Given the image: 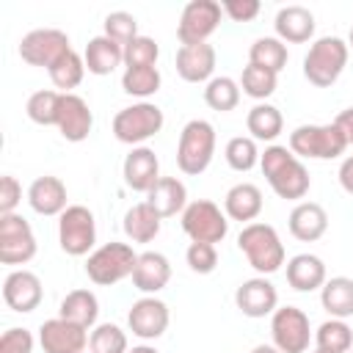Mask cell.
I'll return each instance as SVG.
<instances>
[{
	"instance_id": "6da1fadb",
	"label": "cell",
	"mask_w": 353,
	"mask_h": 353,
	"mask_svg": "<svg viewBox=\"0 0 353 353\" xmlns=\"http://www.w3.org/2000/svg\"><path fill=\"white\" fill-rule=\"evenodd\" d=\"M259 168L279 199L295 201V199H303L309 193V185H312L309 171L287 146H279V143L268 146L259 154Z\"/></svg>"
},
{
	"instance_id": "7a4b0ae2",
	"label": "cell",
	"mask_w": 353,
	"mask_h": 353,
	"mask_svg": "<svg viewBox=\"0 0 353 353\" xmlns=\"http://www.w3.org/2000/svg\"><path fill=\"white\" fill-rule=\"evenodd\" d=\"M237 248L259 276H270L284 265V243L270 223H245L237 234Z\"/></svg>"
},
{
	"instance_id": "3957f363",
	"label": "cell",
	"mask_w": 353,
	"mask_h": 353,
	"mask_svg": "<svg viewBox=\"0 0 353 353\" xmlns=\"http://www.w3.org/2000/svg\"><path fill=\"white\" fill-rule=\"evenodd\" d=\"M215 154V127L207 119H190L176 143V165L188 176H199L210 168Z\"/></svg>"
},
{
	"instance_id": "277c9868",
	"label": "cell",
	"mask_w": 353,
	"mask_h": 353,
	"mask_svg": "<svg viewBox=\"0 0 353 353\" xmlns=\"http://www.w3.org/2000/svg\"><path fill=\"white\" fill-rule=\"evenodd\" d=\"M347 52H350V47L339 36L317 39L303 58V77L317 88L334 85L347 66Z\"/></svg>"
},
{
	"instance_id": "5b68a950",
	"label": "cell",
	"mask_w": 353,
	"mask_h": 353,
	"mask_svg": "<svg viewBox=\"0 0 353 353\" xmlns=\"http://www.w3.org/2000/svg\"><path fill=\"white\" fill-rule=\"evenodd\" d=\"M135 265H138V254L132 251V245L110 240L88 254L85 276L99 287H110V284H119L121 279L132 276Z\"/></svg>"
},
{
	"instance_id": "8992f818",
	"label": "cell",
	"mask_w": 353,
	"mask_h": 353,
	"mask_svg": "<svg viewBox=\"0 0 353 353\" xmlns=\"http://www.w3.org/2000/svg\"><path fill=\"white\" fill-rule=\"evenodd\" d=\"M347 149L342 130L331 124H301L290 132V152L309 160H334Z\"/></svg>"
},
{
	"instance_id": "52a82bcc",
	"label": "cell",
	"mask_w": 353,
	"mask_h": 353,
	"mask_svg": "<svg viewBox=\"0 0 353 353\" xmlns=\"http://www.w3.org/2000/svg\"><path fill=\"white\" fill-rule=\"evenodd\" d=\"M163 121L165 116L154 102H135L113 116V135L121 143L143 146V141H149L163 130Z\"/></svg>"
},
{
	"instance_id": "ba28073f",
	"label": "cell",
	"mask_w": 353,
	"mask_h": 353,
	"mask_svg": "<svg viewBox=\"0 0 353 353\" xmlns=\"http://www.w3.org/2000/svg\"><path fill=\"white\" fill-rule=\"evenodd\" d=\"M58 243L69 256H85L97 243V221L94 212L83 204H69L58 215Z\"/></svg>"
},
{
	"instance_id": "9c48e42d",
	"label": "cell",
	"mask_w": 353,
	"mask_h": 353,
	"mask_svg": "<svg viewBox=\"0 0 353 353\" xmlns=\"http://www.w3.org/2000/svg\"><path fill=\"white\" fill-rule=\"evenodd\" d=\"M182 232L190 237V243H221L229 232V221L226 212H221V207L210 199H196L188 201V207L182 210Z\"/></svg>"
},
{
	"instance_id": "30bf717a",
	"label": "cell",
	"mask_w": 353,
	"mask_h": 353,
	"mask_svg": "<svg viewBox=\"0 0 353 353\" xmlns=\"http://www.w3.org/2000/svg\"><path fill=\"white\" fill-rule=\"evenodd\" d=\"M270 336L281 353H306L312 339L306 312L298 306H279L270 314Z\"/></svg>"
},
{
	"instance_id": "8fae6325",
	"label": "cell",
	"mask_w": 353,
	"mask_h": 353,
	"mask_svg": "<svg viewBox=\"0 0 353 353\" xmlns=\"http://www.w3.org/2000/svg\"><path fill=\"white\" fill-rule=\"evenodd\" d=\"M66 52H72L69 36L63 30H58V28H36V30L25 33L22 41H19V58L25 63H30V66L50 69Z\"/></svg>"
},
{
	"instance_id": "7c38bea8",
	"label": "cell",
	"mask_w": 353,
	"mask_h": 353,
	"mask_svg": "<svg viewBox=\"0 0 353 353\" xmlns=\"http://www.w3.org/2000/svg\"><path fill=\"white\" fill-rule=\"evenodd\" d=\"M33 256H36V234L30 223L17 212L0 215V262L25 265Z\"/></svg>"
},
{
	"instance_id": "4fadbf2b",
	"label": "cell",
	"mask_w": 353,
	"mask_h": 353,
	"mask_svg": "<svg viewBox=\"0 0 353 353\" xmlns=\"http://www.w3.org/2000/svg\"><path fill=\"white\" fill-rule=\"evenodd\" d=\"M221 3L215 0H190L185 8H182V17H179V25H176V39L182 44H201L207 41L218 22H221Z\"/></svg>"
},
{
	"instance_id": "5bb4252c",
	"label": "cell",
	"mask_w": 353,
	"mask_h": 353,
	"mask_svg": "<svg viewBox=\"0 0 353 353\" xmlns=\"http://www.w3.org/2000/svg\"><path fill=\"white\" fill-rule=\"evenodd\" d=\"M168 320H171L168 306L160 298H154V295L138 298L130 306V312H127V325H130V331L138 339H157V336H163L165 328H168Z\"/></svg>"
},
{
	"instance_id": "9a60e30c",
	"label": "cell",
	"mask_w": 353,
	"mask_h": 353,
	"mask_svg": "<svg viewBox=\"0 0 353 353\" xmlns=\"http://www.w3.org/2000/svg\"><path fill=\"white\" fill-rule=\"evenodd\" d=\"M41 298H44L41 279H39L33 270L19 268V270H11V273L6 276V281H3V301H6V306H8L11 312L28 314V312L39 309Z\"/></svg>"
},
{
	"instance_id": "2e32d148",
	"label": "cell",
	"mask_w": 353,
	"mask_h": 353,
	"mask_svg": "<svg viewBox=\"0 0 353 353\" xmlns=\"http://www.w3.org/2000/svg\"><path fill=\"white\" fill-rule=\"evenodd\" d=\"M234 303L245 317L259 320V317H268L279 309V290L265 276H254V279H245L237 287Z\"/></svg>"
},
{
	"instance_id": "e0dca14e",
	"label": "cell",
	"mask_w": 353,
	"mask_h": 353,
	"mask_svg": "<svg viewBox=\"0 0 353 353\" xmlns=\"http://www.w3.org/2000/svg\"><path fill=\"white\" fill-rule=\"evenodd\" d=\"M39 345L44 353H83L88 345V331L63 317H52L41 323Z\"/></svg>"
},
{
	"instance_id": "ac0fdd59",
	"label": "cell",
	"mask_w": 353,
	"mask_h": 353,
	"mask_svg": "<svg viewBox=\"0 0 353 353\" xmlns=\"http://www.w3.org/2000/svg\"><path fill=\"white\" fill-rule=\"evenodd\" d=\"M61 135L72 143H80L88 138L91 127H94V113L88 108V102L80 94H61V108H58V124Z\"/></svg>"
},
{
	"instance_id": "d6986e66",
	"label": "cell",
	"mask_w": 353,
	"mask_h": 353,
	"mask_svg": "<svg viewBox=\"0 0 353 353\" xmlns=\"http://www.w3.org/2000/svg\"><path fill=\"white\" fill-rule=\"evenodd\" d=\"M121 176H124V185L127 188H132L138 193H149L154 188V182L160 179V160H157L154 149H149V146H132L130 154L124 157Z\"/></svg>"
},
{
	"instance_id": "ffe728a7",
	"label": "cell",
	"mask_w": 353,
	"mask_h": 353,
	"mask_svg": "<svg viewBox=\"0 0 353 353\" xmlns=\"http://www.w3.org/2000/svg\"><path fill=\"white\" fill-rule=\"evenodd\" d=\"M215 72V47L201 44H182L176 50V74L185 83H210Z\"/></svg>"
},
{
	"instance_id": "44dd1931",
	"label": "cell",
	"mask_w": 353,
	"mask_h": 353,
	"mask_svg": "<svg viewBox=\"0 0 353 353\" xmlns=\"http://www.w3.org/2000/svg\"><path fill=\"white\" fill-rule=\"evenodd\" d=\"M168 281H171V262H168L165 254H160V251L138 254V265L132 270V287L135 290H141L146 295H154Z\"/></svg>"
},
{
	"instance_id": "7402d4cb",
	"label": "cell",
	"mask_w": 353,
	"mask_h": 353,
	"mask_svg": "<svg viewBox=\"0 0 353 353\" xmlns=\"http://www.w3.org/2000/svg\"><path fill=\"white\" fill-rule=\"evenodd\" d=\"M290 234L301 243H314L328 229V212L317 201H298L290 212Z\"/></svg>"
},
{
	"instance_id": "603a6c76",
	"label": "cell",
	"mask_w": 353,
	"mask_h": 353,
	"mask_svg": "<svg viewBox=\"0 0 353 353\" xmlns=\"http://www.w3.org/2000/svg\"><path fill=\"white\" fill-rule=\"evenodd\" d=\"M28 204L39 215H61L69 207L66 204V185L52 174L36 176L28 188Z\"/></svg>"
},
{
	"instance_id": "cb8c5ba5",
	"label": "cell",
	"mask_w": 353,
	"mask_h": 353,
	"mask_svg": "<svg viewBox=\"0 0 353 353\" xmlns=\"http://www.w3.org/2000/svg\"><path fill=\"white\" fill-rule=\"evenodd\" d=\"M276 39L290 44H303L314 36V14L306 6H284L279 8L276 19Z\"/></svg>"
},
{
	"instance_id": "d4e9b609",
	"label": "cell",
	"mask_w": 353,
	"mask_h": 353,
	"mask_svg": "<svg viewBox=\"0 0 353 353\" xmlns=\"http://www.w3.org/2000/svg\"><path fill=\"white\" fill-rule=\"evenodd\" d=\"M146 204L160 215V218H174L176 212L188 207V188L176 176H160L154 188L146 193Z\"/></svg>"
},
{
	"instance_id": "484cf974",
	"label": "cell",
	"mask_w": 353,
	"mask_h": 353,
	"mask_svg": "<svg viewBox=\"0 0 353 353\" xmlns=\"http://www.w3.org/2000/svg\"><path fill=\"white\" fill-rule=\"evenodd\" d=\"M223 212L232 221L254 223V218L262 212V190L254 182H237L223 196Z\"/></svg>"
},
{
	"instance_id": "4316f807",
	"label": "cell",
	"mask_w": 353,
	"mask_h": 353,
	"mask_svg": "<svg viewBox=\"0 0 353 353\" xmlns=\"http://www.w3.org/2000/svg\"><path fill=\"white\" fill-rule=\"evenodd\" d=\"M83 61H85V69H88L91 74L105 77V74L116 72V69L124 63V47L102 33V36L88 39L85 52H83Z\"/></svg>"
},
{
	"instance_id": "83f0119b",
	"label": "cell",
	"mask_w": 353,
	"mask_h": 353,
	"mask_svg": "<svg viewBox=\"0 0 353 353\" xmlns=\"http://www.w3.org/2000/svg\"><path fill=\"white\" fill-rule=\"evenodd\" d=\"M287 284L298 292H312L325 284V262L314 254H295L287 262Z\"/></svg>"
},
{
	"instance_id": "f1b7e54d",
	"label": "cell",
	"mask_w": 353,
	"mask_h": 353,
	"mask_svg": "<svg viewBox=\"0 0 353 353\" xmlns=\"http://www.w3.org/2000/svg\"><path fill=\"white\" fill-rule=\"evenodd\" d=\"M58 317L80 325V328H94L97 325V317H99V301L91 290H72L66 292V298L61 301V309H58Z\"/></svg>"
},
{
	"instance_id": "f546056e",
	"label": "cell",
	"mask_w": 353,
	"mask_h": 353,
	"mask_svg": "<svg viewBox=\"0 0 353 353\" xmlns=\"http://www.w3.org/2000/svg\"><path fill=\"white\" fill-rule=\"evenodd\" d=\"M320 303L336 320L353 317V279L347 276L325 279V284L320 287Z\"/></svg>"
},
{
	"instance_id": "4dcf8cb0",
	"label": "cell",
	"mask_w": 353,
	"mask_h": 353,
	"mask_svg": "<svg viewBox=\"0 0 353 353\" xmlns=\"http://www.w3.org/2000/svg\"><path fill=\"white\" fill-rule=\"evenodd\" d=\"M160 223H163V218L146 201H138L124 212V223L121 226H124V234L132 243H152L160 234Z\"/></svg>"
},
{
	"instance_id": "1f68e13d",
	"label": "cell",
	"mask_w": 353,
	"mask_h": 353,
	"mask_svg": "<svg viewBox=\"0 0 353 353\" xmlns=\"http://www.w3.org/2000/svg\"><path fill=\"white\" fill-rule=\"evenodd\" d=\"M245 127H248L254 141H276L284 130V116L276 105L256 102L245 116Z\"/></svg>"
},
{
	"instance_id": "d6a6232c",
	"label": "cell",
	"mask_w": 353,
	"mask_h": 353,
	"mask_svg": "<svg viewBox=\"0 0 353 353\" xmlns=\"http://www.w3.org/2000/svg\"><path fill=\"white\" fill-rule=\"evenodd\" d=\"M287 58H290V52H287L284 41L276 39V36H262V39H256V41L251 44V50H248V63H256V66L270 69V72H276V74L287 66Z\"/></svg>"
},
{
	"instance_id": "836d02e7",
	"label": "cell",
	"mask_w": 353,
	"mask_h": 353,
	"mask_svg": "<svg viewBox=\"0 0 353 353\" xmlns=\"http://www.w3.org/2000/svg\"><path fill=\"white\" fill-rule=\"evenodd\" d=\"M50 80L55 88H61V94H72V88H77L83 83V74H85V61L83 55H77L74 50L66 52L61 61H55L50 69H47Z\"/></svg>"
},
{
	"instance_id": "e575fe53",
	"label": "cell",
	"mask_w": 353,
	"mask_h": 353,
	"mask_svg": "<svg viewBox=\"0 0 353 353\" xmlns=\"http://www.w3.org/2000/svg\"><path fill=\"white\" fill-rule=\"evenodd\" d=\"M160 83H163V77H160L157 66H132V69H124V74H121L124 94L141 97V99L157 94L160 91Z\"/></svg>"
},
{
	"instance_id": "d590c367",
	"label": "cell",
	"mask_w": 353,
	"mask_h": 353,
	"mask_svg": "<svg viewBox=\"0 0 353 353\" xmlns=\"http://www.w3.org/2000/svg\"><path fill=\"white\" fill-rule=\"evenodd\" d=\"M204 102H207L212 110H221V113L234 110L237 102H240V83L232 80V77H226V74L212 77V80L207 83V88H204Z\"/></svg>"
},
{
	"instance_id": "8d00e7d4",
	"label": "cell",
	"mask_w": 353,
	"mask_h": 353,
	"mask_svg": "<svg viewBox=\"0 0 353 353\" xmlns=\"http://www.w3.org/2000/svg\"><path fill=\"white\" fill-rule=\"evenodd\" d=\"M314 342H317V347H320V350L347 353V350L353 347V331H350V325H347L345 320L331 317V320H325V323L317 328Z\"/></svg>"
},
{
	"instance_id": "74e56055",
	"label": "cell",
	"mask_w": 353,
	"mask_h": 353,
	"mask_svg": "<svg viewBox=\"0 0 353 353\" xmlns=\"http://www.w3.org/2000/svg\"><path fill=\"white\" fill-rule=\"evenodd\" d=\"M58 108H61V91H36L28 97L25 113L30 121L41 124V127H52L58 124Z\"/></svg>"
},
{
	"instance_id": "f35d334b",
	"label": "cell",
	"mask_w": 353,
	"mask_h": 353,
	"mask_svg": "<svg viewBox=\"0 0 353 353\" xmlns=\"http://www.w3.org/2000/svg\"><path fill=\"white\" fill-rule=\"evenodd\" d=\"M276 83H279V74L270 69H262L256 63H248L243 69V77H240V88L251 99H268L276 91Z\"/></svg>"
},
{
	"instance_id": "ab89813d",
	"label": "cell",
	"mask_w": 353,
	"mask_h": 353,
	"mask_svg": "<svg viewBox=\"0 0 353 353\" xmlns=\"http://www.w3.org/2000/svg\"><path fill=\"white\" fill-rule=\"evenodd\" d=\"M88 350L91 353H127V334L116 323H99L94 325L88 336Z\"/></svg>"
},
{
	"instance_id": "60d3db41",
	"label": "cell",
	"mask_w": 353,
	"mask_h": 353,
	"mask_svg": "<svg viewBox=\"0 0 353 353\" xmlns=\"http://www.w3.org/2000/svg\"><path fill=\"white\" fill-rule=\"evenodd\" d=\"M223 154H226V163L234 171H251L259 163V149H256V141L251 135H234V138H229Z\"/></svg>"
},
{
	"instance_id": "b9f144b4",
	"label": "cell",
	"mask_w": 353,
	"mask_h": 353,
	"mask_svg": "<svg viewBox=\"0 0 353 353\" xmlns=\"http://www.w3.org/2000/svg\"><path fill=\"white\" fill-rule=\"evenodd\" d=\"M160 58V47L152 36H135L127 47H124V66H154Z\"/></svg>"
},
{
	"instance_id": "7bdbcfd3",
	"label": "cell",
	"mask_w": 353,
	"mask_h": 353,
	"mask_svg": "<svg viewBox=\"0 0 353 353\" xmlns=\"http://www.w3.org/2000/svg\"><path fill=\"white\" fill-rule=\"evenodd\" d=\"M105 36L119 41L121 47H127L135 36H141L138 33V19L132 14H127V11H110L105 17Z\"/></svg>"
},
{
	"instance_id": "ee69618b",
	"label": "cell",
	"mask_w": 353,
	"mask_h": 353,
	"mask_svg": "<svg viewBox=\"0 0 353 353\" xmlns=\"http://www.w3.org/2000/svg\"><path fill=\"white\" fill-rule=\"evenodd\" d=\"M185 259H188L190 270L199 276H207L218 268V251L212 243H190L185 251Z\"/></svg>"
},
{
	"instance_id": "f6af8a7d",
	"label": "cell",
	"mask_w": 353,
	"mask_h": 353,
	"mask_svg": "<svg viewBox=\"0 0 353 353\" xmlns=\"http://www.w3.org/2000/svg\"><path fill=\"white\" fill-rule=\"evenodd\" d=\"M0 353H33V334L28 328H8V331H3Z\"/></svg>"
},
{
	"instance_id": "bcb514c9",
	"label": "cell",
	"mask_w": 353,
	"mask_h": 353,
	"mask_svg": "<svg viewBox=\"0 0 353 353\" xmlns=\"http://www.w3.org/2000/svg\"><path fill=\"white\" fill-rule=\"evenodd\" d=\"M19 201H22V185L17 182V176L3 174L0 176V215H11Z\"/></svg>"
},
{
	"instance_id": "7dc6e473",
	"label": "cell",
	"mask_w": 353,
	"mask_h": 353,
	"mask_svg": "<svg viewBox=\"0 0 353 353\" xmlns=\"http://www.w3.org/2000/svg\"><path fill=\"white\" fill-rule=\"evenodd\" d=\"M234 22H251L256 14H259V0H226L223 6H221Z\"/></svg>"
},
{
	"instance_id": "c3c4849f",
	"label": "cell",
	"mask_w": 353,
	"mask_h": 353,
	"mask_svg": "<svg viewBox=\"0 0 353 353\" xmlns=\"http://www.w3.org/2000/svg\"><path fill=\"white\" fill-rule=\"evenodd\" d=\"M334 124L342 130V135H345L347 146H353V108H345V110L334 119Z\"/></svg>"
},
{
	"instance_id": "681fc988",
	"label": "cell",
	"mask_w": 353,
	"mask_h": 353,
	"mask_svg": "<svg viewBox=\"0 0 353 353\" xmlns=\"http://www.w3.org/2000/svg\"><path fill=\"white\" fill-rule=\"evenodd\" d=\"M339 185H342V190H345V193H350V196H353V154H350V157H345V160H342V165H339Z\"/></svg>"
},
{
	"instance_id": "f907efd6",
	"label": "cell",
	"mask_w": 353,
	"mask_h": 353,
	"mask_svg": "<svg viewBox=\"0 0 353 353\" xmlns=\"http://www.w3.org/2000/svg\"><path fill=\"white\" fill-rule=\"evenodd\" d=\"M251 353H281V350H279L276 345H256Z\"/></svg>"
},
{
	"instance_id": "816d5d0a",
	"label": "cell",
	"mask_w": 353,
	"mask_h": 353,
	"mask_svg": "<svg viewBox=\"0 0 353 353\" xmlns=\"http://www.w3.org/2000/svg\"><path fill=\"white\" fill-rule=\"evenodd\" d=\"M127 353H160V350H154L152 345H135L132 350H127Z\"/></svg>"
},
{
	"instance_id": "f5cc1de1",
	"label": "cell",
	"mask_w": 353,
	"mask_h": 353,
	"mask_svg": "<svg viewBox=\"0 0 353 353\" xmlns=\"http://www.w3.org/2000/svg\"><path fill=\"white\" fill-rule=\"evenodd\" d=\"M347 47H353V28H350V36H347Z\"/></svg>"
},
{
	"instance_id": "db71d44e",
	"label": "cell",
	"mask_w": 353,
	"mask_h": 353,
	"mask_svg": "<svg viewBox=\"0 0 353 353\" xmlns=\"http://www.w3.org/2000/svg\"><path fill=\"white\" fill-rule=\"evenodd\" d=\"M314 353H331V350H320V347H317V350H314Z\"/></svg>"
},
{
	"instance_id": "11a10c76",
	"label": "cell",
	"mask_w": 353,
	"mask_h": 353,
	"mask_svg": "<svg viewBox=\"0 0 353 353\" xmlns=\"http://www.w3.org/2000/svg\"><path fill=\"white\" fill-rule=\"evenodd\" d=\"M347 353H353V347H350V350H347Z\"/></svg>"
}]
</instances>
